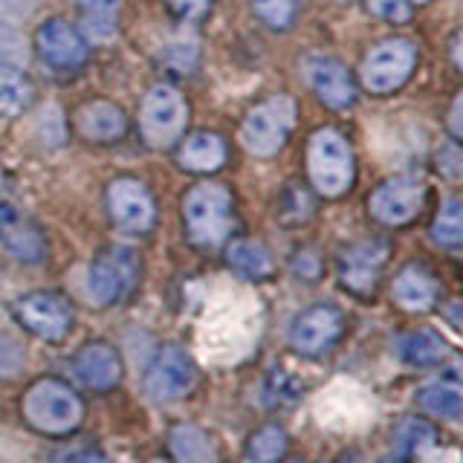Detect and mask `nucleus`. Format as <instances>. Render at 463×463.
<instances>
[{
  "mask_svg": "<svg viewBox=\"0 0 463 463\" xmlns=\"http://www.w3.org/2000/svg\"><path fill=\"white\" fill-rule=\"evenodd\" d=\"M0 67L24 70L26 67V43L12 24L0 21Z\"/></svg>",
  "mask_w": 463,
  "mask_h": 463,
  "instance_id": "c756f323",
  "label": "nucleus"
},
{
  "mask_svg": "<svg viewBox=\"0 0 463 463\" xmlns=\"http://www.w3.org/2000/svg\"><path fill=\"white\" fill-rule=\"evenodd\" d=\"M284 463H304L301 458H289V460H284Z\"/></svg>",
  "mask_w": 463,
  "mask_h": 463,
  "instance_id": "c03bdc74",
  "label": "nucleus"
},
{
  "mask_svg": "<svg viewBox=\"0 0 463 463\" xmlns=\"http://www.w3.org/2000/svg\"><path fill=\"white\" fill-rule=\"evenodd\" d=\"M388 260V243L365 238L356 243H347L336 258V275L345 289H351L354 296H373L380 275Z\"/></svg>",
  "mask_w": 463,
  "mask_h": 463,
  "instance_id": "9b49d317",
  "label": "nucleus"
},
{
  "mask_svg": "<svg viewBox=\"0 0 463 463\" xmlns=\"http://www.w3.org/2000/svg\"><path fill=\"white\" fill-rule=\"evenodd\" d=\"M287 452V431L279 423L260 426L243 449V463H281Z\"/></svg>",
  "mask_w": 463,
  "mask_h": 463,
  "instance_id": "a878e982",
  "label": "nucleus"
},
{
  "mask_svg": "<svg viewBox=\"0 0 463 463\" xmlns=\"http://www.w3.org/2000/svg\"><path fill=\"white\" fill-rule=\"evenodd\" d=\"M293 272L301 281H316L318 275H322V258L313 250H301L293 255Z\"/></svg>",
  "mask_w": 463,
  "mask_h": 463,
  "instance_id": "72a5a7b5",
  "label": "nucleus"
},
{
  "mask_svg": "<svg viewBox=\"0 0 463 463\" xmlns=\"http://www.w3.org/2000/svg\"><path fill=\"white\" fill-rule=\"evenodd\" d=\"M108 209L113 223L130 235H145L154 229L156 206L151 192L134 177H119L108 185Z\"/></svg>",
  "mask_w": 463,
  "mask_h": 463,
  "instance_id": "f8f14e48",
  "label": "nucleus"
},
{
  "mask_svg": "<svg viewBox=\"0 0 463 463\" xmlns=\"http://www.w3.org/2000/svg\"><path fill=\"white\" fill-rule=\"evenodd\" d=\"M139 279V258L128 246H108L87 267V296L99 307L122 301Z\"/></svg>",
  "mask_w": 463,
  "mask_h": 463,
  "instance_id": "39448f33",
  "label": "nucleus"
},
{
  "mask_svg": "<svg viewBox=\"0 0 463 463\" xmlns=\"http://www.w3.org/2000/svg\"><path fill=\"white\" fill-rule=\"evenodd\" d=\"M180 165L192 174H212L226 163V145L217 134H209V130H200V134L188 137L180 145Z\"/></svg>",
  "mask_w": 463,
  "mask_h": 463,
  "instance_id": "4be33fe9",
  "label": "nucleus"
},
{
  "mask_svg": "<svg viewBox=\"0 0 463 463\" xmlns=\"http://www.w3.org/2000/svg\"><path fill=\"white\" fill-rule=\"evenodd\" d=\"M345 333V316L333 304H313L301 310L289 325V347L298 356L318 359L339 345Z\"/></svg>",
  "mask_w": 463,
  "mask_h": 463,
  "instance_id": "1a4fd4ad",
  "label": "nucleus"
},
{
  "mask_svg": "<svg viewBox=\"0 0 463 463\" xmlns=\"http://www.w3.org/2000/svg\"><path fill=\"white\" fill-rule=\"evenodd\" d=\"M255 14L272 29H287L296 18V0H250Z\"/></svg>",
  "mask_w": 463,
  "mask_h": 463,
  "instance_id": "7c9ffc66",
  "label": "nucleus"
},
{
  "mask_svg": "<svg viewBox=\"0 0 463 463\" xmlns=\"http://www.w3.org/2000/svg\"><path fill=\"white\" fill-rule=\"evenodd\" d=\"M185 119H188V108L174 87L168 84L151 87L139 113V128L145 142L154 145V148H168V145L180 139Z\"/></svg>",
  "mask_w": 463,
  "mask_h": 463,
  "instance_id": "9d476101",
  "label": "nucleus"
},
{
  "mask_svg": "<svg viewBox=\"0 0 463 463\" xmlns=\"http://www.w3.org/2000/svg\"><path fill=\"white\" fill-rule=\"evenodd\" d=\"M434 443H438V431L423 417H402L394 429V455L402 460L429 452Z\"/></svg>",
  "mask_w": 463,
  "mask_h": 463,
  "instance_id": "393cba45",
  "label": "nucleus"
},
{
  "mask_svg": "<svg viewBox=\"0 0 463 463\" xmlns=\"http://www.w3.org/2000/svg\"><path fill=\"white\" fill-rule=\"evenodd\" d=\"M67 463H113V460L101 452H76V455L67 458Z\"/></svg>",
  "mask_w": 463,
  "mask_h": 463,
  "instance_id": "ea45409f",
  "label": "nucleus"
},
{
  "mask_svg": "<svg viewBox=\"0 0 463 463\" xmlns=\"http://www.w3.org/2000/svg\"><path fill=\"white\" fill-rule=\"evenodd\" d=\"M411 4H429V0H411Z\"/></svg>",
  "mask_w": 463,
  "mask_h": 463,
  "instance_id": "a18cd8bd",
  "label": "nucleus"
},
{
  "mask_svg": "<svg viewBox=\"0 0 463 463\" xmlns=\"http://www.w3.org/2000/svg\"><path fill=\"white\" fill-rule=\"evenodd\" d=\"M197 383V368L192 356L180 345H163L151 356L148 371H145V394L154 402H171L185 397Z\"/></svg>",
  "mask_w": 463,
  "mask_h": 463,
  "instance_id": "6e6552de",
  "label": "nucleus"
},
{
  "mask_svg": "<svg viewBox=\"0 0 463 463\" xmlns=\"http://www.w3.org/2000/svg\"><path fill=\"white\" fill-rule=\"evenodd\" d=\"M368 9L376 14V18L391 21V24H405L411 18L409 0H368Z\"/></svg>",
  "mask_w": 463,
  "mask_h": 463,
  "instance_id": "473e14b6",
  "label": "nucleus"
},
{
  "mask_svg": "<svg viewBox=\"0 0 463 463\" xmlns=\"http://www.w3.org/2000/svg\"><path fill=\"white\" fill-rule=\"evenodd\" d=\"M26 365L24 345L9 336L6 330H0V376H18Z\"/></svg>",
  "mask_w": 463,
  "mask_h": 463,
  "instance_id": "2f4dec72",
  "label": "nucleus"
},
{
  "mask_svg": "<svg viewBox=\"0 0 463 463\" xmlns=\"http://www.w3.org/2000/svg\"><path fill=\"white\" fill-rule=\"evenodd\" d=\"M21 414L33 431L47 438H67L84 423V400L70 383L58 376H41L26 388Z\"/></svg>",
  "mask_w": 463,
  "mask_h": 463,
  "instance_id": "f257e3e1",
  "label": "nucleus"
},
{
  "mask_svg": "<svg viewBox=\"0 0 463 463\" xmlns=\"http://www.w3.org/2000/svg\"><path fill=\"white\" fill-rule=\"evenodd\" d=\"M84 18H101V21H116V9L119 0H76Z\"/></svg>",
  "mask_w": 463,
  "mask_h": 463,
  "instance_id": "f704fd0d",
  "label": "nucleus"
},
{
  "mask_svg": "<svg viewBox=\"0 0 463 463\" xmlns=\"http://www.w3.org/2000/svg\"><path fill=\"white\" fill-rule=\"evenodd\" d=\"M391 298L405 313H426L440 298V281L423 264H405L391 284Z\"/></svg>",
  "mask_w": 463,
  "mask_h": 463,
  "instance_id": "f3484780",
  "label": "nucleus"
},
{
  "mask_svg": "<svg viewBox=\"0 0 463 463\" xmlns=\"http://www.w3.org/2000/svg\"><path fill=\"white\" fill-rule=\"evenodd\" d=\"M0 243L6 246L12 258H18L21 264H38L47 252V241H43L41 229L35 223L24 221L6 203H0Z\"/></svg>",
  "mask_w": 463,
  "mask_h": 463,
  "instance_id": "a211bd4d",
  "label": "nucleus"
},
{
  "mask_svg": "<svg viewBox=\"0 0 463 463\" xmlns=\"http://www.w3.org/2000/svg\"><path fill=\"white\" fill-rule=\"evenodd\" d=\"M449 354H452V347L431 327L409 330L400 342V356L411 368H440L449 359Z\"/></svg>",
  "mask_w": 463,
  "mask_h": 463,
  "instance_id": "aec40b11",
  "label": "nucleus"
},
{
  "mask_svg": "<svg viewBox=\"0 0 463 463\" xmlns=\"http://www.w3.org/2000/svg\"><path fill=\"white\" fill-rule=\"evenodd\" d=\"M431 238L443 250H460L463 243V206L460 200H446L431 223Z\"/></svg>",
  "mask_w": 463,
  "mask_h": 463,
  "instance_id": "cd10ccee",
  "label": "nucleus"
},
{
  "mask_svg": "<svg viewBox=\"0 0 463 463\" xmlns=\"http://www.w3.org/2000/svg\"><path fill=\"white\" fill-rule=\"evenodd\" d=\"M76 128L84 139L93 142H113L125 134V113L110 105V101H87L76 110Z\"/></svg>",
  "mask_w": 463,
  "mask_h": 463,
  "instance_id": "6ab92c4d",
  "label": "nucleus"
},
{
  "mask_svg": "<svg viewBox=\"0 0 463 463\" xmlns=\"http://www.w3.org/2000/svg\"><path fill=\"white\" fill-rule=\"evenodd\" d=\"M148 463H171V460H165V458H154V460H148Z\"/></svg>",
  "mask_w": 463,
  "mask_h": 463,
  "instance_id": "37998d69",
  "label": "nucleus"
},
{
  "mask_svg": "<svg viewBox=\"0 0 463 463\" xmlns=\"http://www.w3.org/2000/svg\"><path fill=\"white\" fill-rule=\"evenodd\" d=\"M226 264L250 281H264L272 275V258L267 246L252 238H238L226 246Z\"/></svg>",
  "mask_w": 463,
  "mask_h": 463,
  "instance_id": "5701e85b",
  "label": "nucleus"
},
{
  "mask_svg": "<svg viewBox=\"0 0 463 463\" xmlns=\"http://www.w3.org/2000/svg\"><path fill=\"white\" fill-rule=\"evenodd\" d=\"M417 61V50L411 41L405 38H388L380 41L376 47H371V52L362 58V84H365L368 93H394L397 87L405 84V79L411 76Z\"/></svg>",
  "mask_w": 463,
  "mask_h": 463,
  "instance_id": "423d86ee",
  "label": "nucleus"
},
{
  "mask_svg": "<svg viewBox=\"0 0 463 463\" xmlns=\"http://www.w3.org/2000/svg\"><path fill=\"white\" fill-rule=\"evenodd\" d=\"M417 402L440 420H458L463 411V391L458 376H440L417 391Z\"/></svg>",
  "mask_w": 463,
  "mask_h": 463,
  "instance_id": "b1692460",
  "label": "nucleus"
},
{
  "mask_svg": "<svg viewBox=\"0 0 463 463\" xmlns=\"http://www.w3.org/2000/svg\"><path fill=\"white\" fill-rule=\"evenodd\" d=\"M168 449L174 463H221L209 434L194 423H174L168 429Z\"/></svg>",
  "mask_w": 463,
  "mask_h": 463,
  "instance_id": "412c9836",
  "label": "nucleus"
},
{
  "mask_svg": "<svg viewBox=\"0 0 463 463\" xmlns=\"http://www.w3.org/2000/svg\"><path fill=\"white\" fill-rule=\"evenodd\" d=\"M438 165L440 171L446 174L449 180H458L460 177V168H463V156H460V148L452 142V145H446V148H440L438 154Z\"/></svg>",
  "mask_w": 463,
  "mask_h": 463,
  "instance_id": "c9c22d12",
  "label": "nucleus"
},
{
  "mask_svg": "<svg viewBox=\"0 0 463 463\" xmlns=\"http://www.w3.org/2000/svg\"><path fill=\"white\" fill-rule=\"evenodd\" d=\"M197 41L192 38H180V41H171L159 50V64L174 70V72H192L197 64Z\"/></svg>",
  "mask_w": 463,
  "mask_h": 463,
  "instance_id": "c85d7f7f",
  "label": "nucleus"
},
{
  "mask_svg": "<svg viewBox=\"0 0 463 463\" xmlns=\"http://www.w3.org/2000/svg\"><path fill=\"white\" fill-rule=\"evenodd\" d=\"M301 76L310 84V90L318 96V101L333 110L351 108L354 101V81L347 76L342 61L330 58L325 52H310L301 58Z\"/></svg>",
  "mask_w": 463,
  "mask_h": 463,
  "instance_id": "4468645a",
  "label": "nucleus"
},
{
  "mask_svg": "<svg viewBox=\"0 0 463 463\" xmlns=\"http://www.w3.org/2000/svg\"><path fill=\"white\" fill-rule=\"evenodd\" d=\"M185 232L203 250L226 243L232 232V194L221 183H200L183 200Z\"/></svg>",
  "mask_w": 463,
  "mask_h": 463,
  "instance_id": "f03ea898",
  "label": "nucleus"
},
{
  "mask_svg": "<svg viewBox=\"0 0 463 463\" xmlns=\"http://www.w3.org/2000/svg\"><path fill=\"white\" fill-rule=\"evenodd\" d=\"M35 50L41 55V61L55 70H76L87 61L84 35L64 18H50L38 26Z\"/></svg>",
  "mask_w": 463,
  "mask_h": 463,
  "instance_id": "2eb2a0df",
  "label": "nucleus"
},
{
  "mask_svg": "<svg viewBox=\"0 0 463 463\" xmlns=\"http://www.w3.org/2000/svg\"><path fill=\"white\" fill-rule=\"evenodd\" d=\"M376 463H409V460H402V458H397V455H388V458L376 460Z\"/></svg>",
  "mask_w": 463,
  "mask_h": 463,
  "instance_id": "79ce46f5",
  "label": "nucleus"
},
{
  "mask_svg": "<svg viewBox=\"0 0 463 463\" xmlns=\"http://www.w3.org/2000/svg\"><path fill=\"white\" fill-rule=\"evenodd\" d=\"M307 177L322 197H342L354 185V154L333 128L316 130L307 148Z\"/></svg>",
  "mask_w": 463,
  "mask_h": 463,
  "instance_id": "7ed1b4c3",
  "label": "nucleus"
},
{
  "mask_svg": "<svg viewBox=\"0 0 463 463\" xmlns=\"http://www.w3.org/2000/svg\"><path fill=\"white\" fill-rule=\"evenodd\" d=\"M33 4L35 0H0V18H6V24L21 21L33 12Z\"/></svg>",
  "mask_w": 463,
  "mask_h": 463,
  "instance_id": "4c0bfd02",
  "label": "nucleus"
},
{
  "mask_svg": "<svg viewBox=\"0 0 463 463\" xmlns=\"http://www.w3.org/2000/svg\"><path fill=\"white\" fill-rule=\"evenodd\" d=\"M296 125V101L289 96H269L255 105L241 125V142L252 156H275Z\"/></svg>",
  "mask_w": 463,
  "mask_h": 463,
  "instance_id": "20e7f679",
  "label": "nucleus"
},
{
  "mask_svg": "<svg viewBox=\"0 0 463 463\" xmlns=\"http://www.w3.org/2000/svg\"><path fill=\"white\" fill-rule=\"evenodd\" d=\"M72 373L76 380L90 391H113L122 383V356L108 342H87L81 351L72 356Z\"/></svg>",
  "mask_w": 463,
  "mask_h": 463,
  "instance_id": "dca6fc26",
  "label": "nucleus"
},
{
  "mask_svg": "<svg viewBox=\"0 0 463 463\" xmlns=\"http://www.w3.org/2000/svg\"><path fill=\"white\" fill-rule=\"evenodd\" d=\"M33 99V84L24 76V70L0 67V119L21 113Z\"/></svg>",
  "mask_w": 463,
  "mask_h": 463,
  "instance_id": "bb28decb",
  "label": "nucleus"
},
{
  "mask_svg": "<svg viewBox=\"0 0 463 463\" xmlns=\"http://www.w3.org/2000/svg\"><path fill=\"white\" fill-rule=\"evenodd\" d=\"M12 313L24 330L43 342H61L72 327V318H76L70 298L52 293V289H35V293L21 296L14 301Z\"/></svg>",
  "mask_w": 463,
  "mask_h": 463,
  "instance_id": "0eeeda50",
  "label": "nucleus"
},
{
  "mask_svg": "<svg viewBox=\"0 0 463 463\" xmlns=\"http://www.w3.org/2000/svg\"><path fill=\"white\" fill-rule=\"evenodd\" d=\"M168 6L177 12L183 21H197L209 12V0H168Z\"/></svg>",
  "mask_w": 463,
  "mask_h": 463,
  "instance_id": "e433bc0d",
  "label": "nucleus"
},
{
  "mask_svg": "<svg viewBox=\"0 0 463 463\" xmlns=\"http://www.w3.org/2000/svg\"><path fill=\"white\" fill-rule=\"evenodd\" d=\"M426 185L417 177H391L385 180L368 200V209L373 221L385 226H405L423 209Z\"/></svg>",
  "mask_w": 463,
  "mask_h": 463,
  "instance_id": "ddd939ff",
  "label": "nucleus"
},
{
  "mask_svg": "<svg viewBox=\"0 0 463 463\" xmlns=\"http://www.w3.org/2000/svg\"><path fill=\"white\" fill-rule=\"evenodd\" d=\"M460 110H463V96H455V105L452 113H449V130H452L455 142L463 137V122H460Z\"/></svg>",
  "mask_w": 463,
  "mask_h": 463,
  "instance_id": "58836bf2",
  "label": "nucleus"
},
{
  "mask_svg": "<svg viewBox=\"0 0 463 463\" xmlns=\"http://www.w3.org/2000/svg\"><path fill=\"white\" fill-rule=\"evenodd\" d=\"M452 55H455V67H460V35H455L452 41Z\"/></svg>",
  "mask_w": 463,
  "mask_h": 463,
  "instance_id": "a19ab883",
  "label": "nucleus"
}]
</instances>
